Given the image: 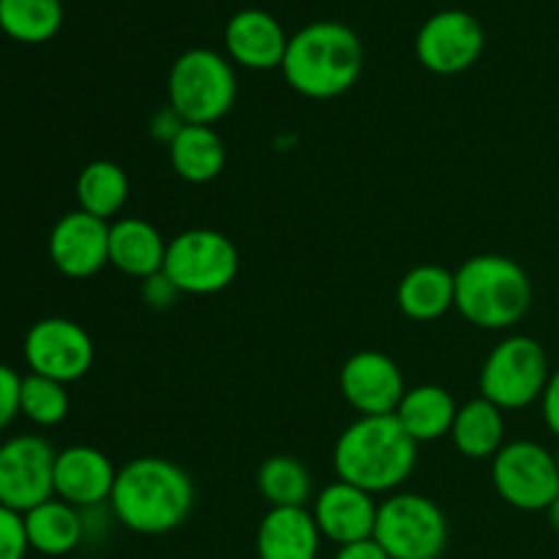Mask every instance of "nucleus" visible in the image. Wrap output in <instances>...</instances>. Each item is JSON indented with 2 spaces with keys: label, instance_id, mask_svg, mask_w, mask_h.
Segmentation results:
<instances>
[{
  "label": "nucleus",
  "instance_id": "22",
  "mask_svg": "<svg viewBox=\"0 0 559 559\" xmlns=\"http://www.w3.org/2000/svg\"><path fill=\"white\" fill-rule=\"evenodd\" d=\"M459 404L442 385L407 388L396 409V420L415 442H435L451 437Z\"/></svg>",
  "mask_w": 559,
  "mask_h": 559
},
{
  "label": "nucleus",
  "instance_id": "15",
  "mask_svg": "<svg viewBox=\"0 0 559 559\" xmlns=\"http://www.w3.org/2000/svg\"><path fill=\"white\" fill-rule=\"evenodd\" d=\"M118 469L109 456L91 445H71L55 459V497L80 511L109 502Z\"/></svg>",
  "mask_w": 559,
  "mask_h": 559
},
{
  "label": "nucleus",
  "instance_id": "30",
  "mask_svg": "<svg viewBox=\"0 0 559 559\" xmlns=\"http://www.w3.org/2000/svg\"><path fill=\"white\" fill-rule=\"evenodd\" d=\"M22 377L5 364H0V431L20 415Z\"/></svg>",
  "mask_w": 559,
  "mask_h": 559
},
{
  "label": "nucleus",
  "instance_id": "33",
  "mask_svg": "<svg viewBox=\"0 0 559 559\" xmlns=\"http://www.w3.org/2000/svg\"><path fill=\"white\" fill-rule=\"evenodd\" d=\"M540 413H544L546 429L559 440V369L551 371L546 391L540 396Z\"/></svg>",
  "mask_w": 559,
  "mask_h": 559
},
{
  "label": "nucleus",
  "instance_id": "10",
  "mask_svg": "<svg viewBox=\"0 0 559 559\" xmlns=\"http://www.w3.org/2000/svg\"><path fill=\"white\" fill-rule=\"evenodd\" d=\"M58 451L44 437L20 435L0 445V506L33 511L55 497Z\"/></svg>",
  "mask_w": 559,
  "mask_h": 559
},
{
  "label": "nucleus",
  "instance_id": "12",
  "mask_svg": "<svg viewBox=\"0 0 559 559\" xmlns=\"http://www.w3.org/2000/svg\"><path fill=\"white\" fill-rule=\"evenodd\" d=\"M484 27L473 14L459 9L437 11L424 22L415 38V55L431 74H462L484 55Z\"/></svg>",
  "mask_w": 559,
  "mask_h": 559
},
{
  "label": "nucleus",
  "instance_id": "17",
  "mask_svg": "<svg viewBox=\"0 0 559 559\" xmlns=\"http://www.w3.org/2000/svg\"><path fill=\"white\" fill-rule=\"evenodd\" d=\"M224 44L229 58L243 69L273 71L282 69L289 38L276 16L260 9H243L227 22Z\"/></svg>",
  "mask_w": 559,
  "mask_h": 559
},
{
  "label": "nucleus",
  "instance_id": "36",
  "mask_svg": "<svg viewBox=\"0 0 559 559\" xmlns=\"http://www.w3.org/2000/svg\"><path fill=\"white\" fill-rule=\"evenodd\" d=\"M555 462H557V473H559V448L555 451Z\"/></svg>",
  "mask_w": 559,
  "mask_h": 559
},
{
  "label": "nucleus",
  "instance_id": "7",
  "mask_svg": "<svg viewBox=\"0 0 559 559\" xmlns=\"http://www.w3.org/2000/svg\"><path fill=\"white\" fill-rule=\"evenodd\" d=\"M162 273L180 295H216L238 278V246L218 229H183L167 243Z\"/></svg>",
  "mask_w": 559,
  "mask_h": 559
},
{
  "label": "nucleus",
  "instance_id": "8",
  "mask_svg": "<svg viewBox=\"0 0 559 559\" xmlns=\"http://www.w3.org/2000/svg\"><path fill=\"white\" fill-rule=\"evenodd\" d=\"M374 540L391 559H440L448 546V519L431 497L393 491L380 502Z\"/></svg>",
  "mask_w": 559,
  "mask_h": 559
},
{
  "label": "nucleus",
  "instance_id": "13",
  "mask_svg": "<svg viewBox=\"0 0 559 559\" xmlns=\"http://www.w3.org/2000/svg\"><path fill=\"white\" fill-rule=\"evenodd\" d=\"M338 391L360 418H371V415H396L407 393V382L391 355L380 349H360L344 360L338 371Z\"/></svg>",
  "mask_w": 559,
  "mask_h": 559
},
{
  "label": "nucleus",
  "instance_id": "26",
  "mask_svg": "<svg viewBox=\"0 0 559 559\" xmlns=\"http://www.w3.org/2000/svg\"><path fill=\"white\" fill-rule=\"evenodd\" d=\"M257 489L271 508H306L314 497V478L304 462L276 453L257 469Z\"/></svg>",
  "mask_w": 559,
  "mask_h": 559
},
{
  "label": "nucleus",
  "instance_id": "24",
  "mask_svg": "<svg viewBox=\"0 0 559 559\" xmlns=\"http://www.w3.org/2000/svg\"><path fill=\"white\" fill-rule=\"evenodd\" d=\"M451 440L467 459H495L506 445V418L489 399L478 396L462 404L453 420Z\"/></svg>",
  "mask_w": 559,
  "mask_h": 559
},
{
  "label": "nucleus",
  "instance_id": "23",
  "mask_svg": "<svg viewBox=\"0 0 559 559\" xmlns=\"http://www.w3.org/2000/svg\"><path fill=\"white\" fill-rule=\"evenodd\" d=\"M169 164L186 183H211L227 164V147L213 126L186 123L183 131L167 145Z\"/></svg>",
  "mask_w": 559,
  "mask_h": 559
},
{
  "label": "nucleus",
  "instance_id": "28",
  "mask_svg": "<svg viewBox=\"0 0 559 559\" xmlns=\"http://www.w3.org/2000/svg\"><path fill=\"white\" fill-rule=\"evenodd\" d=\"M69 391L63 382L49 380L41 374L22 377V393H20V413L25 415L31 424L49 429V426L63 424L69 415Z\"/></svg>",
  "mask_w": 559,
  "mask_h": 559
},
{
  "label": "nucleus",
  "instance_id": "4",
  "mask_svg": "<svg viewBox=\"0 0 559 559\" xmlns=\"http://www.w3.org/2000/svg\"><path fill=\"white\" fill-rule=\"evenodd\" d=\"M453 309L475 328L508 331L527 317L533 282L516 260L502 254L469 257L459 265Z\"/></svg>",
  "mask_w": 559,
  "mask_h": 559
},
{
  "label": "nucleus",
  "instance_id": "35",
  "mask_svg": "<svg viewBox=\"0 0 559 559\" xmlns=\"http://www.w3.org/2000/svg\"><path fill=\"white\" fill-rule=\"evenodd\" d=\"M546 513H549V524H551V530H555V533L559 535V497H557L555 502H551L549 511H546Z\"/></svg>",
  "mask_w": 559,
  "mask_h": 559
},
{
  "label": "nucleus",
  "instance_id": "27",
  "mask_svg": "<svg viewBox=\"0 0 559 559\" xmlns=\"http://www.w3.org/2000/svg\"><path fill=\"white\" fill-rule=\"evenodd\" d=\"M63 25L60 0H0V31L22 44H44Z\"/></svg>",
  "mask_w": 559,
  "mask_h": 559
},
{
  "label": "nucleus",
  "instance_id": "1",
  "mask_svg": "<svg viewBox=\"0 0 559 559\" xmlns=\"http://www.w3.org/2000/svg\"><path fill=\"white\" fill-rule=\"evenodd\" d=\"M194 500V480L180 464L164 456H136L118 469L109 508L131 533L167 535L191 516Z\"/></svg>",
  "mask_w": 559,
  "mask_h": 559
},
{
  "label": "nucleus",
  "instance_id": "18",
  "mask_svg": "<svg viewBox=\"0 0 559 559\" xmlns=\"http://www.w3.org/2000/svg\"><path fill=\"white\" fill-rule=\"evenodd\" d=\"M254 544L257 559H317L322 533L309 508H267Z\"/></svg>",
  "mask_w": 559,
  "mask_h": 559
},
{
  "label": "nucleus",
  "instance_id": "21",
  "mask_svg": "<svg viewBox=\"0 0 559 559\" xmlns=\"http://www.w3.org/2000/svg\"><path fill=\"white\" fill-rule=\"evenodd\" d=\"M22 516H25L27 544L44 557L71 555L85 540V511L58 497L41 502Z\"/></svg>",
  "mask_w": 559,
  "mask_h": 559
},
{
  "label": "nucleus",
  "instance_id": "34",
  "mask_svg": "<svg viewBox=\"0 0 559 559\" xmlns=\"http://www.w3.org/2000/svg\"><path fill=\"white\" fill-rule=\"evenodd\" d=\"M333 559H391V557L385 555V549H382L374 538H364V540H355V544L338 546L336 557Z\"/></svg>",
  "mask_w": 559,
  "mask_h": 559
},
{
  "label": "nucleus",
  "instance_id": "14",
  "mask_svg": "<svg viewBox=\"0 0 559 559\" xmlns=\"http://www.w3.org/2000/svg\"><path fill=\"white\" fill-rule=\"evenodd\" d=\"M49 260L63 276L91 278L109 265V222L71 211L49 233Z\"/></svg>",
  "mask_w": 559,
  "mask_h": 559
},
{
  "label": "nucleus",
  "instance_id": "3",
  "mask_svg": "<svg viewBox=\"0 0 559 559\" xmlns=\"http://www.w3.org/2000/svg\"><path fill=\"white\" fill-rule=\"evenodd\" d=\"M284 80L306 98H336L358 82L364 71V44L342 22H311L287 44Z\"/></svg>",
  "mask_w": 559,
  "mask_h": 559
},
{
  "label": "nucleus",
  "instance_id": "16",
  "mask_svg": "<svg viewBox=\"0 0 559 559\" xmlns=\"http://www.w3.org/2000/svg\"><path fill=\"white\" fill-rule=\"evenodd\" d=\"M377 511L380 506L374 502V495L344 480L328 484L314 497V508H311L322 538L336 546L374 538Z\"/></svg>",
  "mask_w": 559,
  "mask_h": 559
},
{
  "label": "nucleus",
  "instance_id": "19",
  "mask_svg": "<svg viewBox=\"0 0 559 559\" xmlns=\"http://www.w3.org/2000/svg\"><path fill=\"white\" fill-rule=\"evenodd\" d=\"M167 243L158 227L140 216H120L109 222V265L123 276L145 282L164 271Z\"/></svg>",
  "mask_w": 559,
  "mask_h": 559
},
{
  "label": "nucleus",
  "instance_id": "32",
  "mask_svg": "<svg viewBox=\"0 0 559 559\" xmlns=\"http://www.w3.org/2000/svg\"><path fill=\"white\" fill-rule=\"evenodd\" d=\"M183 126L186 120L167 104V107L158 109V112L151 118V134L156 136L158 142H164V145H169V142L183 131Z\"/></svg>",
  "mask_w": 559,
  "mask_h": 559
},
{
  "label": "nucleus",
  "instance_id": "20",
  "mask_svg": "<svg viewBox=\"0 0 559 559\" xmlns=\"http://www.w3.org/2000/svg\"><path fill=\"white\" fill-rule=\"evenodd\" d=\"M396 304L415 322H435L456 306V276L448 267L426 262L407 271L399 282Z\"/></svg>",
  "mask_w": 559,
  "mask_h": 559
},
{
  "label": "nucleus",
  "instance_id": "2",
  "mask_svg": "<svg viewBox=\"0 0 559 559\" xmlns=\"http://www.w3.org/2000/svg\"><path fill=\"white\" fill-rule=\"evenodd\" d=\"M418 464V442L402 429L396 415L358 418L333 445V473L369 495H393L407 484Z\"/></svg>",
  "mask_w": 559,
  "mask_h": 559
},
{
  "label": "nucleus",
  "instance_id": "9",
  "mask_svg": "<svg viewBox=\"0 0 559 559\" xmlns=\"http://www.w3.org/2000/svg\"><path fill=\"white\" fill-rule=\"evenodd\" d=\"M491 484L500 500L516 511H549L559 497L555 453L533 440L506 442L491 459Z\"/></svg>",
  "mask_w": 559,
  "mask_h": 559
},
{
  "label": "nucleus",
  "instance_id": "11",
  "mask_svg": "<svg viewBox=\"0 0 559 559\" xmlns=\"http://www.w3.org/2000/svg\"><path fill=\"white\" fill-rule=\"evenodd\" d=\"M25 360L31 374L49 377L63 385L82 380L96 360L93 338L80 322L66 317H44L25 336Z\"/></svg>",
  "mask_w": 559,
  "mask_h": 559
},
{
  "label": "nucleus",
  "instance_id": "5",
  "mask_svg": "<svg viewBox=\"0 0 559 559\" xmlns=\"http://www.w3.org/2000/svg\"><path fill=\"white\" fill-rule=\"evenodd\" d=\"M167 96L169 107L186 123H218L238 98V80H235L233 63L213 49H189L169 69Z\"/></svg>",
  "mask_w": 559,
  "mask_h": 559
},
{
  "label": "nucleus",
  "instance_id": "29",
  "mask_svg": "<svg viewBox=\"0 0 559 559\" xmlns=\"http://www.w3.org/2000/svg\"><path fill=\"white\" fill-rule=\"evenodd\" d=\"M31 551L25 533V516L0 506V559H25Z\"/></svg>",
  "mask_w": 559,
  "mask_h": 559
},
{
  "label": "nucleus",
  "instance_id": "25",
  "mask_svg": "<svg viewBox=\"0 0 559 559\" xmlns=\"http://www.w3.org/2000/svg\"><path fill=\"white\" fill-rule=\"evenodd\" d=\"M129 189L131 186L126 169L120 164L107 162V158H98V162H91L87 167H82L74 186V194L76 202H80V211L109 222L129 202Z\"/></svg>",
  "mask_w": 559,
  "mask_h": 559
},
{
  "label": "nucleus",
  "instance_id": "31",
  "mask_svg": "<svg viewBox=\"0 0 559 559\" xmlns=\"http://www.w3.org/2000/svg\"><path fill=\"white\" fill-rule=\"evenodd\" d=\"M140 295L142 304H147L151 309H169L178 300L180 293L164 273H156V276L140 282Z\"/></svg>",
  "mask_w": 559,
  "mask_h": 559
},
{
  "label": "nucleus",
  "instance_id": "6",
  "mask_svg": "<svg viewBox=\"0 0 559 559\" xmlns=\"http://www.w3.org/2000/svg\"><path fill=\"white\" fill-rule=\"evenodd\" d=\"M549 377L551 366L544 344L538 338L516 333V336L502 338L486 355L478 388L480 396L508 413V409H524L540 402Z\"/></svg>",
  "mask_w": 559,
  "mask_h": 559
}]
</instances>
